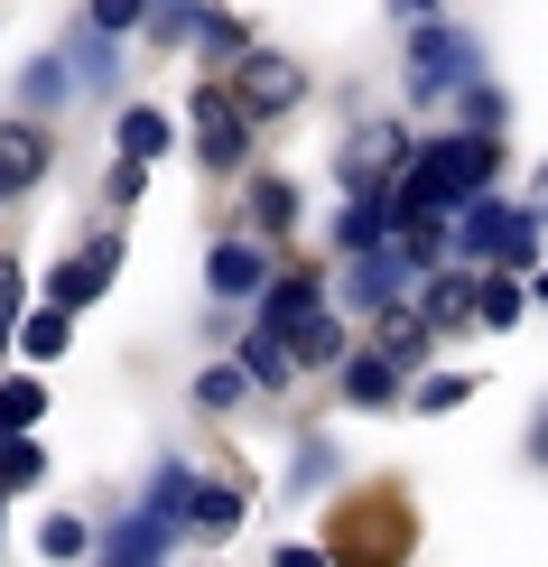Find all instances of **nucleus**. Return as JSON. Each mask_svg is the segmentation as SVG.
Listing matches in <instances>:
<instances>
[{
  "mask_svg": "<svg viewBox=\"0 0 548 567\" xmlns=\"http://www.w3.org/2000/svg\"><path fill=\"white\" fill-rule=\"evenodd\" d=\"M493 177H503V131H437L391 177V215L400 224H456L465 196H484Z\"/></svg>",
  "mask_w": 548,
  "mask_h": 567,
  "instance_id": "obj_1",
  "label": "nucleus"
},
{
  "mask_svg": "<svg viewBox=\"0 0 548 567\" xmlns=\"http://www.w3.org/2000/svg\"><path fill=\"white\" fill-rule=\"evenodd\" d=\"M465 75H484V38L456 29V19H410V103H446Z\"/></svg>",
  "mask_w": 548,
  "mask_h": 567,
  "instance_id": "obj_2",
  "label": "nucleus"
},
{
  "mask_svg": "<svg viewBox=\"0 0 548 567\" xmlns=\"http://www.w3.org/2000/svg\"><path fill=\"white\" fill-rule=\"evenodd\" d=\"M196 158H205L214 177H232L251 158V112H242V93H232V84H205L196 93Z\"/></svg>",
  "mask_w": 548,
  "mask_h": 567,
  "instance_id": "obj_3",
  "label": "nucleus"
},
{
  "mask_svg": "<svg viewBox=\"0 0 548 567\" xmlns=\"http://www.w3.org/2000/svg\"><path fill=\"white\" fill-rule=\"evenodd\" d=\"M232 93H242L251 122L298 112V103H307V65H298V56H270V47H242V56H232Z\"/></svg>",
  "mask_w": 548,
  "mask_h": 567,
  "instance_id": "obj_4",
  "label": "nucleus"
},
{
  "mask_svg": "<svg viewBox=\"0 0 548 567\" xmlns=\"http://www.w3.org/2000/svg\"><path fill=\"white\" fill-rule=\"evenodd\" d=\"M410 289H418V261H410L400 233H391V243H372V251H344V298L353 307H372V317H381V307H400Z\"/></svg>",
  "mask_w": 548,
  "mask_h": 567,
  "instance_id": "obj_5",
  "label": "nucleus"
},
{
  "mask_svg": "<svg viewBox=\"0 0 548 567\" xmlns=\"http://www.w3.org/2000/svg\"><path fill=\"white\" fill-rule=\"evenodd\" d=\"M511 224H520V205H503V196L484 186V196H465V215L446 224V243H456V261L493 270V261H503V243H511Z\"/></svg>",
  "mask_w": 548,
  "mask_h": 567,
  "instance_id": "obj_6",
  "label": "nucleus"
},
{
  "mask_svg": "<svg viewBox=\"0 0 548 567\" xmlns=\"http://www.w3.org/2000/svg\"><path fill=\"white\" fill-rule=\"evenodd\" d=\"M260 326H279V336H298L307 317L325 307V270H279V279H260Z\"/></svg>",
  "mask_w": 548,
  "mask_h": 567,
  "instance_id": "obj_7",
  "label": "nucleus"
},
{
  "mask_svg": "<svg viewBox=\"0 0 548 567\" xmlns=\"http://www.w3.org/2000/svg\"><path fill=\"white\" fill-rule=\"evenodd\" d=\"M410 158H418V140H410V131L372 122V131H363V140L344 150V186H391L400 168H410Z\"/></svg>",
  "mask_w": 548,
  "mask_h": 567,
  "instance_id": "obj_8",
  "label": "nucleus"
},
{
  "mask_svg": "<svg viewBox=\"0 0 548 567\" xmlns=\"http://www.w3.org/2000/svg\"><path fill=\"white\" fill-rule=\"evenodd\" d=\"M112 270H122V243H93V251H75V261L46 270V298H56V307H93L112 289Z\"/></svg>",
  "mask_w": 548,
  "mask_h": 567,
  "instance_id": "obj_9",
  "label": "nucleus"
},
{
  "mask_svg": "<svg viewBox=\"0 0 548 567\" xmlns=\"http://www.w3.org/2000/svg\"><path fill=\"white\" fill-rule=\"evenodd\" d=\"M46 158H56V150H46V131L29 122V112H19V122L0 131V205H10V196H29V186L46 177Z\"/></svg>",
  "mask_w": 548,
  "mask_h": 567,
  "instance_id": "obj_10",
  "label": "nucleus"
},
{
  "mask_svg": "<svg viewBox=\"0 0 548 567\" xmlns=\"http://www.w3.org/2000/svg\"><path fill=\"white\" fill-rule=\"evenodd\" d=\"M335 382H344V400H353V410H391V400H400V382H410V372H400L391 363V353H344V363H335Z\"/></svg>",
  "mask_w": 548,
  "mask_h": 567,
  "instance_id": "obj_11",
  "label": "nucleus"
},
{
  "mask_svg": "<svg viewBox=\"0 0 548 567\" xmlns=\"http://www.w3.org/2000/svg\"><path fill=\"white\" fill-rule=\"evenodd\" d=\"M260 279H270L260 243H214V251H205V289H214V298L242 307V298H260Z\"/></svg>",
  "mask_w": 548,
  "mask_h": 567,
  "instance_id": "obj_12",
  "label": "nucleus"
},
{
  "mask_svg": "<svg viewBox=\"0 0 548 567\" xmlns=\"http://www.w3.org/2000/svg\"><path fill=\"white\" fill-rule=\"evenodd\" d=\"M400 215H391V186H353V205L335 215V243L344 251H372V243H391Z\"/></svg>",
  "mask_w": 548,
  "mask_h": 567,
  "instance_id": "obj_13",
  "label": "nucleus"
},
{
  "mask_svg": "<svg viewBox=\"0 0 548 567\" xmlns=\"http://www.w3.org/2000/svg\"><path fill=\"white\" fill-rule=\"evenodd\" d=\"M93 549H103V558H139V567H149V558H168V549H177V522H158V512L139 503L131 522H112L103 539H93Z\"/></svg>",
  "mask_w": 548,
  "mask_h": 567,
  "instance_id": "obj_14",
  "label": "nucleus"
},
{
  "mask_svg": "<svg viewBox=\"0 0 548 567\" xmlns=\"http://www.w3.org/2000/svg\"><path fill=\"white\" fill-rule=\"evenodd\" d=\"M520 317H530V279L520 270H474V326L503 336V326H520Z\"/></svg>",
  "mask_w": 548,
  "mask_h": 567,
  "instance_id": "obj_15",
  "label": "nucleus"
},
{
  "mask_svg": "<svg viewBox=\"0 0 548 567\" xmlns=\"http://www.w3.org/2000/svg\"><path fill=\"white\" fill-rule=\"evenodd\" d=\"M381 353H391L400 372H418L427 353H437V326L418 317V298H400V307H381Z\"/></svg>",
  "mask_w": 548,
  "mask_h": 567,
  "instance_id": "obj_16",
  "label": "nucleus"
},
{
  "mask_svg": "<svg viewBox=\"0 0 548 567\" xmlns=\"http://www.w3.org/2000/svg\"><path fill=\"white\" fill-rule=\"evenodd\" d=\"M232 353H242L251 391H289V382H298V353H289V336H279V326H251V336L232 344Z\"/></svg>",
  "mask_w": 548,
  "mask_h": 567,
  "instance_id": "obj_17",
  "label": "nucleus"
},
{
  "mask_svg": "<svg viewBox=\"0 0 548 567\" xmlns=\"http://www.w3.org/2000/svg\"><path fill=\"white\" fill-rule=\"evenodd\" d=\"M289 353L325 372V363H344V353H353V336H344V317H335V307H317V317H307L298 336H289Z\"/></svg>",
  "mask_w": 548,
  "mask_h": 567,
  "instance_id": "obj_18",
  "label": "nucleus"
},
{
  "mask_svg": "<svg viewBox=\"0 0 548 567\" xmlns=\"http://www.w3.org/2000/svg\"><path fill=\"white\" fill-rule=\"evenodd\" d=\"M112 140H122V158H168L177 150V122H168V112H149V103H131Z\"/></svg>",
  "mask_w": 548,
  "mask_h": 567,
  "instance_id": "obj_19",
  "label": "nucleus"
},
{
  "mask_svg": "<svg viewBox=\"0 0 548 567\" xmlns=\"http://www.w3.org/2000/svg\"><path fill=\"white\" fill-rule=\"evenodd\" d=\"M65 336H75V307H29V317H19V344H29V363H56L65 353Z\"/></svg>",
  "mask_w": 548,
  "mask_h": 567,
  "instance_id": "obj_20",
  "label": "nucleus"
},
{
  "mask_svg": "<svg viewBox=\"0 0 548 567\" xmlns=\"http://www.w3.org/2000/svg\"><path fill=\"white\" fill-rule=\"evenodd\" d=\"M456 112H465V131H511V93L493 75H465L456 84Z\"/></svg>",
  "mask_w": 548,
  "mask_h": 567,
  "instance_id": "obj_21",
  "label": "nucleus"
},
{
  "mask_svg": "<svg viewBox=\"0 0 548 567\" xmlns=\"http://www.w3.org/2000/svg\"><path fill=\"white\" fill-rule=\"evenodd\" d=\"M186 522H196V530H214V539H232V530H242V493H232V484H196Z\"/></svg>",
  "mask_w": 548,
  "mask_h": 567,
  "instance_id": "obj_22",
  "label": "nucleus"
},
{
  "mask_svg": "<svg viewBox=\"0 0 548 567\" xmlns=\"http://www.w3.org/2000/svg\"><path fill=\"white\" fill-rule=\"evenodd\" d=\"M38 419H46V382H38V372H19V382H0V437L38 429Z\"/></svg>",
  "mask_w": 548,
  "mask_h": 567,
  "instance_id": "obj_23",
  "label": "nucleus"
},
{
  "mask_svg": "<svg viewBox=\"0 0 548 567\" xmlns=\"http://www.w3.org/2000/svg\"><path fill=\"white\" fill-rule=\"evenodd\" d=\"M242 391H251L242 353H232V363H214V372H196V410H242Z\"/></svg>",
  "mask_w": 548,
  "mask_h": 567,
  "instance_id": "obj_24",
  "label": "nucleus"
},
{
  "mask_svg": "<svg viewBox=\"0 0 548 567\" xmlns=\"http://www.w3.org/2000/svg\"><path fill=\"white\" fill-rule=\"evenodd\" d=\"M410 400H418L427 419H446V410H465V400H474V372H418Z\"/></svg>",
  "mask_w": 548,
  "mask_h": 567,
  "instance_id": "obj_25",
  "label": "nucleus"
},
{
  "mask_svg": "<svg viewBox=\"0 0 548 567\" xmlns=\"http://www.w3.org/2000/svg\"><path fill=\"white\" fill-rule=\"evenodd\" d=\"M251 205H260V233H298V186L289 177H260Z\"/></svg>",
  "mask_w": 548,
  "mask_h": 567,
  "instance_id": "obj_26",
  "label": "nucleus"
},
{
  "mask_svg": "<svg viewBox=\"0 0 548 567\" xmlns=\"http://www.w3.org/2000/svg\"><path fill=\"white\" fill-rule=\"evenodd\" d=\"M38 475H46V446H38L29 429H19V437H0V484L19 493V484H38Z\"/></svg>",
  "mask_w": 548,
  "mask_h": 567,
  "instance_id": "obj_27",
  "label": "nucleus"
},
{
  "mask_svg": "<svg viewBox=\"0 0 548 567\" xmlns=\"http://www.w3.org/2000/svg\"><path fill=\"white\" fill-rule=\"evenodd\" d=\"M186 503H196V475H186V465H158L149 475V512L158 522H186Z\"/></svg>",
  "mask_w": 548,
  "mask_h": 567,
  "instance_id": "obj_28",
  "label": "nucleus"
},
{
  "mask_svg": "<svg viewBox=\"0 0 548 567\" xmlns=\"http://www.w3.org/2000/svg\"><path fill=\"white\" fill-rule=\"evenodd\" d=\"M186 38L224 47V56H242V47H251V29H242V19H224V10H186Z\"/></svg>",
  "mask_w": 548,
  "mask_h": 567,
  "instance_id": "obj_29",
  "label": "nucleus"
},
{
  "mask_svg": "<svg viewBox=\"0 0 548 567\" xmlns=\"http://www.w3.org/2000/svg\"><path fill=\"white\" fill-rule=\"evenodd\" d=\"M38 549H46V558H84V549H93V530L75 522V512H56V522L38 530Z\"/></svg>",
  "mask_w": 548,
  "mask_h": 567,
  "instance_id": "obj_30",
  "label": "nucleus"
},
{
  "mask_svg": "<svg viewBox=\"0 0 548 567\" xmlns=\"http://www.w3.org/2000/svg\"><path fill=\"white\" fill-rule=\"evenodd\" d=\"M19 103H29V112H46V103H65V65H29V75H19Z\"/></svg>",
  "mask_w": 548,
  "mask_h": 567,
  "instance_id": "obj_31",
  "label": "nucleus"
},
{
  "mask_svg": "<svg viewBox=\"0 0 548 567\" xmlns=\"http://www.w3.org/2000/svg\"><path fill=\"white\" fill-rule=\"evenodd\" d=\"M112 65H122V56H112V29H84V47H75V75H84V84H112Z\"/></svg>",
  "mask_w": 548,
  "mask_h": 567,
  "instance_id": "obj_32",
  "label": "nucleus"
},
{
  "mask_svg": "<svg viewBox=\"0 0 548 567\" xmlns=\"http://www.w3.org/2000/svg\"><path fill=\"white\" fill-rule=\"evenodd\" d=\"M139 10H149V0H93V29L122 38V29H139Z\"/></svg>",
  "mask_w": 548,
  "mask_h": 567,
  "instance_id": "obj_33",
  "label": "nucleus"
},
{
  "mask_svg": "<svg viewBox=\"0 0 548 567\" xmlns=\"http://www.w3.org/2000/svg\"><path fill=\"white\" fill-rule=\"evenodd\" d=\"M139 186H149V158H122L112 168V205H139Z\"/></svg>",
  "mask_w": 548,
  "mask_h": 567,
  "instance_id": "obj_34",
  "label": "nucleus"
},
{
  "mask_svg": "<svg viewBox=\"0 0 548 567\" xmlns=\"http://www.w3.org/2000/svg\"><path fill=\"white\" fill-rule=\"evenodd\" d=\"M520 456H530V465H548V400L530 410V437H520Z\"/></svg>",
  "mask_w": 548,
  "mask_h": 567,
  "instance_id": "obj_35",
  "label": "nucleus"
},
{
  "mask_svg": "<svg viewBox=\"0 0 548 567\" xmlns=\"http://www.w3.org/2000/svg\"><path fill=\"white\" fill-rule=\"evenodd\" d=\"M0 326H19V270L0 261Z\"/></svg>",
  "mask_w": 548,
  "mask_h": 567,
  "instance_id": "obj_36",
  "label": "nucleus"
},
{
  "mask_svg": "<svg viewBox=\"0 0 548 567\" xmlns=\"http://www.w3.org/2000/svg\"><path fill=\"white\" fill-rule=\"evenodd\" d=\"M520 205H530V215L548 224V158H539V168H530V196H520Z\"/></svg>",
  "mask_w": 548,
  "mask_h": 567,
  "instance_id": "obj_37",
  "label": "nucleus"
},
{
  "mask_svg": "<svg viewBox=\"0 0 548 567\" xmlns=\"http://www.w3.org/2000/svg\"><path fill=\"white\" fill-rule=\"evenodd\" d=\"M530 307H548V251H539V270H530Z\"/></svg>",
  "mask_w": 548,
  "mask_h": 567,
  "instance_id": "obj_38",
  "label": "nucleus"
},
{
  "mask_svg": "<svg viewBox=\"0 0 548 567\" xmlns=\"http://www.w3.org/2000/svg\"><path fill=\"white\" fill-rule=\"evenodd\" d=\"M391 10H400V19H427V10H437V0H391Z\"/></svg>",
  "mask_w": 548,
  "mask_h": 567,
  "instance_id": "obj_39",
  "label": "nucleus"
},
{
  "mask_svg": "<svg viewBox=\"0 0 548 567\" xmlns=\"http://www.w3.org/2000/svg\"><path fill=\"white\" fill-rule=\"evenodd\" d=\"M0 503H10V484H0Z\"/></svg>",
  "mask_w": 548,
  "mask_h": 567,
  "instance_id": "obj_40",
  "label": "nucleus"
},
{
  "mask_svg": "<svg viewBox=\"0 0 548 567\" xmlns=\"http://www.w3.org/2000/svg\"><path fill=\"white\" fill-rule=\"evenodd\" d=\"M158 10H177V0H158Z\"/></svg>",
  "mask_w": 548,
  "mask_h": 567,
  "instance_id": "obj_41",
  "label": "nucleus"
}]
</instances>
